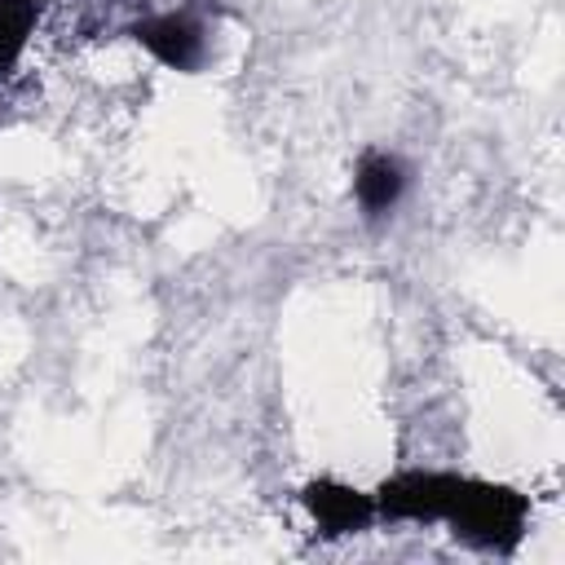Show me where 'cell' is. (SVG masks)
Returning a JSON list of instances; mask_svg holds the SVG:
<instances>
[{
  "label": "cell",
  "instance_id": "obj_2",
  "mask_svg": "<svg viewBox=\"0 0 565 565\" xmlns=\"http://www.w3.org/2000/svg\"><path fill=\"white\" fill-rule=\"evenodd\" d=\"M128 35L168 71H199L207 57V22L194 4L185 9H168V13H146L137 22H128Z\"/></svg>",
  "mask_w": 565,
  "mask_h": 565
},
{
  "label": "cell",
  "instance_id": "obj_3",
  "mask_svg": "<svg viewBox=\"0 0 565 565\" xmlns=\"http://www.w3.org/2000/svg\"><path fill=\"white\" fill-rule=\"evenodd\" d=\"M300 503L309 508V516L318 521L322 539H340V534H362L375 521V499L335 481V477H318L300 490Z\"/></svg>",
  "mask_w": 565,
  "mask_h": 565
},
{
  "label": "cell",
  "instance_id": "obj_5",
  "mask_svg": "<svg viewBox=\"0 0 565 565\" xmlns=\"http://www.w3.org/2000/svg\"><path fill=\"white\" fill-rule=\"evenodd\" d=\"M49 0H0V79L18 66Z\"/></svg>",
  "mask_w": 565,
  "mask_h": 565
},
{
  "label": "cell",
  "instance_id": "obj_4",
  "mask_svg": "<svg viewBox=\"0 0 565 565\" xmlns=\"http://www.w3.org/2000/svg\"><path fill=\"white\" fill-rule=\"evenodd\" d=\"M406 181H411V172H406V163H402L397 154H388V150H366V154L358 159V168H353V199H358L362 216H366V221H384V216L402 203Z\"/></svg>",
  "mask_w": 565,
  "mask_h": 565
},
{
  "label": "cell",
  "instance_id": "obj_1",
  "mask_svg": "<svg viewBox=\"0 0 565 565\" xmlns=\"http://www.w3.org/2000/svg\"><path fill=\"white\" fill-rule=\"evenodd\" d=\"M375 516L384 521H446L455 539L481 552H516L530 521V499L499 481H477L459 472L406 468L388 477L375 494Z\"/></svg>",
  "mask_w": 565,
  "mask_h": 565
},
{
  "label": "cell",
  "instance_id": "obj_6",
  "mask_svg": "<svg viewBox=\"0 0 565 565\" xmlns=\"http://www.w3.org/2000/svg\"><path fill=\"white\" fill-rule=\"evenodd\" d=\"M97 4H106V9H137V4H146V0H97Z\"/></svg>",
  "mask_w": 565,
  "mask_h": 565
}]
</instances>
